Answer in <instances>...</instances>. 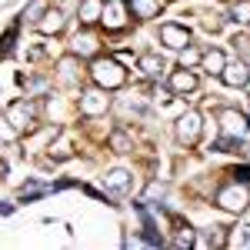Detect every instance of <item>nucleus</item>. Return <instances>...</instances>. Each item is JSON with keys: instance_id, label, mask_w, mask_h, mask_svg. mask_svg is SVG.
<instances>
[{"instance_id": "19", "label": "nucleus", "mask_w": 250, "mask_h": 250, "mask_svg": "<svg viewBox=\"0 0 250 250\" xmlns=\"http://www.w3.org/2000/svg\"><path fill=\"white\" fill-rule=\"evenodd\" d=\"M233 20H250V3H247V0L233 7Z\"/></svg>"}, {"instance_id": "2", "label": "nucleus", "mask_w": 250, "mask_h": 250, "mask_svg": "<svg viewBox=\"0 0 250 250\" xmlns=\"http://www.w3.org/2000/svg\"><path fill=\"white\" fill-rule=\"evenodd\" d=\"M94 77H97V83H104V87H120V83H124V70L117 67L114 60H97Z\"/></svg>"}, {"instance_id": "20", "label": "nucleus", "mask_w": 250, "mask_h": 250, "mask_svg": "<svg viewBox=\"0 0 250 250\" xmlns=\"http://www.w3.org/2000/svg\"><path fill=\"white\" fill-rule=\"evenodd\" d=\"M233 177H237V180H244V184H247V187H250V167H244V170H237V173H233Z\"/></svg>"}, {"instance_id": "3", "label": "nucleus", "mask_w": 250, "mask_h": 250, "mask_svg": "<svg viewBox=\"0 0 250 250\" xmlns=\"http://www.w3.org/2000/svg\"><path fill=\"white\" fill-rule=\"evenodd\" d=\"M197 137H200V114H184L177 120V140L180 144H197Z\"/></svg>"}, {"instance_id": "4", "label": "nucleus", "mask_w": 250, "mask_h": 250, "mask_svg": "<svg viewBox=\"0 0 250 250\" xmlns=\"http://www.w3.org/2000/svg\"><path fill=\"white\" fill-rule=\"evenodd\" d=\"M160 37H164V43L173 47V50L190 47V34H187V27H177V23H164V27H160Z\"/></svg>"}, {"instance_id": "18", "label": "nucleus", "mask_w": 250, "mask_h": 250, "mask_svg": "<svg viewBox=\"0 0 250 250\" xmlns=\"http://www.w3.org/2000/svg\"><path fill=\"white\" fill-rule=\"evenodd\" d=\"M43 10H47V3H43V0H34V3L27 7V14H23V17H27V20H40Z\"/></svg>"}, {"instance_id": "13", "label": "nucleus", "mask_w": 250, "mask_h": 250, "mask_svg": "<svg viewBox=\"0 0 250 250\" xmlns=\"http://www.w3.org/2000/svg\"><path fill=\"white\" fill-rule=\"evenodd\" d=\"M140 70L150 74V77H157V74L164 70V60H160V57H140Z\"/></svg>"}, {"instance_id": "17", "label": "nucleus", "mask_w": 250, "mask_h": 250, "mask_svg": "<svg viewBox=\"0 0 250 250\" xmlns=\"http://www.w3.org/2000/svg\"><path fill=\"white\" fill-rule=\"evenodd\" d=\"M47 17H50V20H43V23H40V27H43V34H50V30H60V27H63V17H60V14H47Z\"/></svg>"}, {"instance_id": "6", "label": "nucleus", "mask_w": 250, "mask_h": 250, "mask_svg": "<svg viewBox=\"0 0 250 250\" xmlns=\"http://www.w3.org/2000/svg\"><path fill=\"white\" fill-rule=\"evenodd\" d=\"M10 124H14V127H17V130H23V127H30V120H34V110H30V107H27V100H17V104H14V107H10Z\"/></svg>"}, {"instance_id": "10", "label": "nucleus", "mask_w": 250, "mask_h": 250, "mask_svg": "<svg viewBox=\"0 0 250 250\" xmlns=\"http://www.w3.org/2000/svg\"><path fill=\"white\" fill-rule=\"evenodd\" d=\"M170 87H173V94H190L193 87H197V77L193 74H177L170 80Z\"/></svg>"}, {"instance_id": "16", "label": "nucleus", "mask_w": 250, "mask_h": 250, "mask_svg": "<svg viewBox=\"0 0 250 250\" xmlns=\"http://www.w3.org/2000/svg\"><path fill=\"white\" fill-rule=\"evenodd\" d=\"M94 50H97L94 37H77L74 40V54H83V57H87V54H94Z\"/></svg>"}, {"instance_id": "14", "label": "nucleus", "mask_w": 250, "mask_h": 250, "mask_svg": "<svg viewBox=\"0 0 250 250\" xmlns=\"http://www.w3.org/2000/svg\"><path fill=\"white\" fill-rule=\"evenodd\" d=\"M104 20H107L110 27H120V23H124V10H120L117 3H107V7H104Z\"/></svg>"}, {"instance_id": "7", "label": "nucleus", "mask_w": 250, "mask_h": 250, "mask_svg": "<svg viewBox=\"0 0 250 250\" xmlns=\"http://www.w3.org/2000/svg\"><path fill=\"white\" fill-rule=\"evenodd\" d=\"M100 10H104V0H83L80 3V20L83 23H94L100 17Z\"/></svg>"}, {"instance_id": "1", "label": "nucleus", "mask_w": 250, "mask_h": 250, "mask_svg": "<svg viewBox=\"0 0 250 250\" xmlns=\"http://www.w3.org/2000/svg\"><path fill=\"white\" fill-rule=\"evenodd\" d=\"M247 200H250V187H247V184L240 187V180L230 184V187H220V193H217V204L227 207V210H244Z\"/></svg>"}, {"instance_id": "12", "label": "nucleus", "mask_w": 250, "mask_h": 250, "mask_svg": "<svg viewBox=\"0 0 250 250\" xmlns=\"http://www.w3.org/2000/svg\"><path fill=\"white\" fill-rule=\"evenodd\" d=\"M204 67H207V74H220L227 67V60H224L220 50H210V54H204Z\"/></svg>"}, {"instance_id": "11", "label": "nucleus", "mask_w": 250, "mask_h": 250, "mask_svg": "<svg viewBox=\"0 0 250 250\" xmlns=\"http://www.w3.org/2000/svg\"><path fill=\"white\" fill-rule=\"evenodd\" d=\"M104 107H107V97L104 94H87L83 97V114H100V110H104Z\"/></svg>"}, {"instance_id": "15", "label": "nucleus", "mask_w": 250, "mask_h": 250, "mask_svg": "<svg viewBox=\"0 0 250 250\" xmlns=\"http://www.w3.org/2000/svg\"><path fill=\"white\" fill-rule=\"evenodd\" d=\"M130 7H134L140 17H154L157 14V0H130Z\"/></svg>"}, {"instance_id": "21", "label": "nucleus", "mask_w": 250, "mask_h": 250, "mask_svg": "<svg viewBox=\"0 0 250 250\" xmlns=\"http://www.w3.org/2000/svg\"><path fill=\"white\" fill-rule=\"evenodd\" d=\"M114 144L120 147V150H127V137H124V134H114Z\"/></svg>"}, {"instance_id": "5", "label": "nucleus", "mask_w": 250, "mask_h": 250, "mask_svg": "<svg viewBox=\"0 0 250 250\" xmlns=\"http://www.w3.org/2000/svg\"><path fill=\"white\" fill-rule=\"evenodd\" d=\"M220 77H224V83H230V87H247L250 70H247V63H230V67L220 70Z\"/></svg>"}, {"instance_id": "9", "label": "nucleus", "mask_w": 250, "mask_h": 250, "mask_svg": "<svg viewBox=\"0 0 250 250\" xmlns=\"http://www.w3.org/2000/svg\"><path fill=\"white\" fill-rule=\"evenodd\" d=\"M107 187H110L114 193H124L127 187H130V173L127 170H114L110 177H107Z\"/></svg>"}, {"instance_id": "8", "label": "nucleus", "mask_w": 250, "mask_h": 250, "mask_svg": "<svg viewBox=\"0 0 250 250\" xmlns=\"http://www.w3.org/2000/svg\"><path fill=\"white\" fill-rule=\"evenodd\" d=\"M224 130H227V134H244V130H247V117L227 110V114H224Z\"/></svg>"}]
</instances>
